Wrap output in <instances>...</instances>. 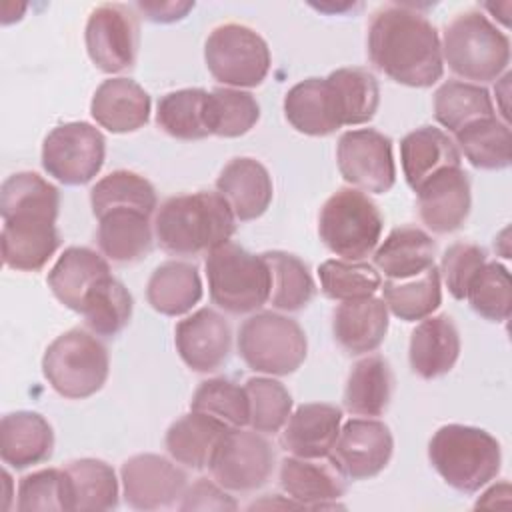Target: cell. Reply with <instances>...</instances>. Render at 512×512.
Returning a JSON list of instances; mask_svg holds the SVG:
<instances>
[{
  "label": "cell",
  "mask_w": 512,
  "mask_h": 512,
  "mask_svg": "<svg viewBox=\"0 0 512 512\" xmlns=\"http://www.w3.org/2000/svg\"><path fill=\"white\" fill-rule=\"evenodd\" d=\"M370 62L398 84L428 88L442 78L444 60L432 22L404 4H386L368 26Z\"/></svg>",
  "instance_id": "1"
},
{
  "label": "cell",
  "mask_w": 512,
  "mask_h": 512,
  "mask_svg": "<svg viewBox=\"0 0 512 512\" xmlns=\"http://www.w3.org/2000/svg\"><path fill=\"white\" fill-rule=\"evenodd\" d=\"M218 192H194L168 198L156 212L154 234L162 250L174 256H198L230 242L236 224Z\"/></svg>",
  "instance_id": "2"
},
{
  "label": "cell",
  "mask_w": 512,
  "mask_h": 512,
  "mask_svg": "<svg viewBox=\"0 0 512 512\" xmlns=\"http://www.w3.org/2000/svg\"><path fill=\"white\" fill-rule=\"evenodd\" d=\"M428 458L440 478L462 494H474L496 478L502 464L498 440L476 426H440L428 444Z\"/></svg>",
  "instance_id": "3"
},
{
  "label": "cell",
  "mask_w": 512,
  "mask_h": 512,
  "mask_svg": "<svg viewBox=\"0 0 512 512\" xmlns=\"http://www.w3.org/2000/svg\"><path fill=\"white\" fill-rule=\"evenodd\" d=\"M440 48L448 68L472 82H492L510 64L508 36L478 10L460 12L448 22Z\"/></svg>",
  "instance_id": "4"
},
{
  "label": "cell",
  "mask_w": 512,
  "mask_h": 512,
  "mask_svg": "<svg viewBox=\"0 0 512 512\" xmlns=\"http://www.w3.org/2000/svg\"><path fill=\"white\" fill-rule=\"evenodd\" d=\"M206 278L212 302L230 314H248L270 300V268L264 256L226 242L206 254Z\"/></svg>",
  "instance_id": "5"
},
{
  "label": "cell",
  "mask_w": 512,
  "mask_h": 512,
  "mask_svg": "<svg viewBox=\"0 0 512 512\" xmlns=\"http://www.w3.org/2000/svg\"><path fill=\"white\" fill-rule=\"evenodd\" d=\"M108 350L80 328H72L50 342L42 358V374L64 398L82 400L96 394L108 378Z\"/></svg>",
  "instance_id": "6"
},
{
  "label": "cell",
  "mask_w": 512,
  "mask_h": 512,
  "mask_svg": "<svg viewBox=\"0 0 512 512\" xmlns=\"http://www.w3.org/2000/svg\"><path fill=\"white\" fill-rule=\"evenodd\" d=\"M384 218L378 206L356 188L336 190L318 218L320 240L342 260L358 262L370 256L380 240Z\"/></svg>",
  "instance_id": "7"
},
{
  "label": "cell",
  "mask_w": 512,
  "mask_h": 512,
  "mask_svg": "<svg viewBox=\"0 0 512 512\" xmlns=\"http://www.w3.org/2000/svg\"><path fill=\"white\" fill-rule=\"evenodd\" d=\"M306 334L300 324L276 312H258L238 330V352L254 372L286 376L306 360Z\"/></svg>",
  "instance_id": "8"
},
{
  "label": "cell",
  "mask_w": 512,
  "mask_h": 512,
  "mask_svg": "<svg viewBox=\"0 0 512 512\" xmlns=\"http://www.w3.org/2000/svg\"><path fill=\"white\" fill-rule=\"evenodd\" d=\"M204 60L218 82L240 90L254 88L268 76L270 48L256 30L230 22L210 32Z\"/></svg>",
  "instance_id": "9"
},
{
  "label": "cell",
  "mask_w": 512,
  "mask_h": 512,
  "mask_svg": "<svg viewBox=\"0 0 512 512\" xmlns=\"http://www.w3.org/2000/svg\"><path fill=\"white\" fill-rule=\"evenodd\" d=\"M106 140L88 122H68L52 128L42 144V168L66 186L90 182L102 168Z\"/></svg>",
  "instance_id": "10"
},
{
  "label": "cell",
  "mask_w": 512,
  "mask_h": 512,
  "mask_svg": "<svg viewBox=\"0 0 512 512\" xmlns=\"http://www.w3.org/2000/svg\"><path fill=\"white\" fill-rule=\"evenodd\" d=\"M208 468L224 490L254 492L274 472V450L260 432L230 428L216 446Z\"/></svg>",
  "instance_id": "11"
},
{
  "label": "cell",
  "mask_w": 512,
  "mask_h": 512,
  "mask_svg": "<svg viewBox=\"0 0 512 512\" xmlns=\"http://www.w3.org/2000/svg\"><path fill=\"white\" fill-rule=\"evenodd\" d=\"M336 160L342 178L356 190L384 194L394 186L392 140L378 130L360 128L344 132L338 140Z\"/></svg>",
  "instance_id": "12"
},
{
  "label": "cell",
  "mask_w": 512,
  "mask_h": 512,
  "mask_svg": "<svg viewBox=\"0 0 512 512\" xmlns=\"http://www.w3.org/2000/svg\"><path fill=\"white\" fill-rule=\"evenodd\" d=\"M84 40L96 68L106 74L122 72L136 60L140 40L138 18L126 4H102L90 12Z\"/></svg>",
  "instance_id": "13"
},
{
  "label": "cell",
  "mask_w": 512,
  "mask_h": 512,
  "mask_svg": "<svg viewBox=\"0 0 512 512\" xmlns=\"http://www.w3.org/2000/svg\"><path fill=\"white\" fill-rule=\"evenodd\" d=\"M392 450V432L384 422L352 418L340 428L328 460L346 476V480H366L388 466Z\"/></svg>",
  "instance_id": "14"
},
{
  "label": "cell",
  "mask_w": 512,
  "mask_h": 512,
  "mask_svg": "<svg viewBox=\"0 0 512 512\" xmlns=\"http://www.w3.org/2000/svg\"><path fill=\"white\" fill-rule=\"evenodd\" d=\"M124 502L134 510L170 508L182 498L188 478L172 460L158 454H136L120 468Z\"/></svg>",
  "instance_id": "15"
},
{
  "label": "cell",
  "mask_w": 512,
  "mask_h": 512,
  "mask_svg": "<svg viewBox=\"0 0 512 512\" xmlns=\"http://www.w3.org/2000/svg\"><path fill=\"white\" fill-rule=\"evenodd\" d=\"M176 350L194 372H214L230 356L232 330L222 314L200 308L176 324Z\"/></svg>",
  "instance_id": "16"
},
{
  "label": "cell",
  "mask_w": 512,
  "mask_h": 512,
  "mask_svg": "<svg viewBox=\"0 0 512 512\" xmlns=\"http://www.w3.org/2000/svg\"><path fill=\"white\" fill-rule=\"evenodd\" d=\"M416 196L422 222L436 234L458 230L470 214V180L460 166L436 172L416 190Z\"/></svg>",
  "instance_id": "17"
},
{
  "label": "cell",
  "mask_w": 512,
  "mask_h": 512,
  "mask_svg": "<svg viewBox=\"0 0 512 512\" xmlns=\"http://www.w3.org/2000/svg\"><path fill=\"white\" fill-rule=\"evenodd\" d=\"M288 456L280 464V486L302 508H334L346 494V476L328 460Z\"/></svg>",
  "instance_id": "18"
},
{
  "label": "cell",
  "mask_w": 512,
  "mask_h": 512,
  "mask_svg": "<svg viewBox=\"0 0 512 512\" xmlns=\"http://www.w3.org/2000/svg\"><path fill=\"white\" fill-rule=\"evenodd\" d=\"M2 260L8 268L20 272L40 270L60 246L56 220L38 216H18L4 220Z\"/></svg>",
  "instance_id": "19"
},
{
  "label": "cell",
  "mask_w": 512,
  "mask_h": 512,
  "mask_svg": "<svg viewBox=\"0 0 512 512\" xmlns=\"http://www.w3.org/2000/svg\"><path fill=\"white\" fill-rule=\"evenodd\" d=\"M342 424V410L332 404H302L284 424L280 444L298 458H328Z\"/></svg>",
  "instance_id": "20"
},
{
  "label": "cell",
  "mask_w": 512,
  "mask_h": 512,
  "mask_svg": "<svg viewBox=\"0 0 512 512\" xmlns=\"http://www.w3.org/2000/svg\"><path fill=\"white\" fill-rule=\"evenodd\" d=\"M216 188L218 194L228 202L234 218L240 222L262 216L268 210L274 194L268 170L254 158L230 160L222 168Z\"/></svg>",
  "instance_id": "21"
},
{
  "label": "cell",
  "mask_w": 512,
  "mask_h": 512,
  "mask_svg": "<svg viewBox=\"0 0 512 512\" xmlns=\"http://www.w3.org/2000/svg\"><path fill=\"white\" fill-rule=\"evenodd\" d=\"M460 356V334L448 314L428 316L410 334L408 360L414 374L432 380L450 372Z\"/></svg>",
  "instance_id": "22"
},
{
  "label": "cell",
  "mask_w": 512,
  "mask_h": 512,
  "mask_svg": "<svg viewBox=\"0 0 512 512\" xmlns=\"http://www.w3.org/2000/svg\"><path fill=\"white\" fill-rule=\"evenodd\" d=\"M90 114L108 132H134L148 122L150 96L130 78H108L96 88Z\"/></svg>",
  "instance_id": "23"
},
{
  "label": "cell",
  "mask_w": 512,
  "mask_h": 512,
  "mask_svg": "<svg viewBox=\"0 0 512 512\" xmlns=\"http://www.w3.org/2000/svg\"><path fill=\"white\" fill-rule=\"evenodd\" d=\"M54 432L48 420L30 410H18L0 420V458L4 464L24 470L52 456Z\"/></svg>",
  "instance_id": "24"
},
{
  "label": "cell",
  "mask_w": 512,
  "mask_h": 512,
  "mask_svg": "<svg viewBox=\"0 0 512 512\" xmlns=\"http://www.w3.org/2000/svg\"><path fill=\"white\" fill-rule=\"evenodd\" d=\"M388 332V308L382 298L368 296L342 302L332 314V334L348 354L376 350Z\"/></svg>",
  "instance_id": "25"
},
{
  "label": "cell",
  "mask_w": 512,
  "mask_h": 512,
  "mask_svg": "<svg viewBox=\"0 0 512 512\" xmlns=\"http://www.w3.org/2000/svg\"><path fill=\"white\" fill-rule=\"evenodd\" d=\"M400 162L408 186L416 192L436 172L460 166V152L440 128L420 126L402 138Z\"/></svg>",
  "instance_id": "26"
},
{
  "label": "cell",
  "mask_w": 512,
  "mask_h": 512,
  "mask_svg": "<svg viewBox=\"0 0 512 512\" xmlns=\"http://www.w3.org/2000/svg\"><path fill=\"white\" fill-rule=\"evenodd\" d=\"M230 428L210 414L192 410L170 424L164 444L174 462L202 470L208 468L216 446Z\"/></svg>",
  "instance_id": "27"
},
{
  "label": "cell",
  "mask_w": 512,
  "mask_h": 512,
  "mask_svg": "<svg viewBox=\"0 0 512 512\" xmlns=\"http://www.w3.org/2000/svg\"><path fill=\"white\" fill-rule=\"evenodd\" d=\"M110 274L108 262L86 246H70L48 272L52 294L70 310L80 312L92 286Z\"/></svg>",
  "instance_id": "28"
},
{
  "label": "cell",
  "mask_w": 512,
  "mask_h": 512,
  "mask_svg": "<svg viewBox=\"0 0 512 512\" xmlns=\"http://www.w3.org/2000/svg\"><path fill=\"white\" fill-rule=\"evenodd\" d=\"M96 240L108 260L118 264L136 262L152 248L150 216L132 208L110 210L98 218Z\"/></svg>",
  "instance_id": "29"
},
{
  "label": "cell",
  "mask_w": 512,
  "mask_h": 512,
  "mask_svg": "<svg viewBox=\"0 0 512 512\" xmlns=\"http://www.w3.org/2000/svg\"><path fill=\"white\" fill-rule=\"evenodd\" d=\"M338 126H358L374 118L380 102L378 80L364 68H338L326 78Z\"/></svg>",
  "instance_id": "30"
},
{
  "label": "cell",
  "mask_w": 512,
  "mask_h": 512,
  "mask_svg": "<svg viewBox=\"0 0 512 512\" xmlns=\"http://www.w3.org/2000/svg\"><path fill=\"white\" fill-rule=\"evenodd\" d=\"M434 240L416 226L394 228L374 252V266L388 280L416 276L434 266Z\"/></svg>",
  "instance_id": "31"
},
{
  "label": "cell",
  "mask_w": 512,
  "mask_h": 512,
  "mask_svg": "<svg viewBox=\"0 0 512 512\" xmlns=\"http://www.w3.org/2000/svg\"><path fill=\"white\" fill-rule=\"evenodd\" d=\"M394 376L390 364L374 354L358 360L346 380L344 408L354 416H382L390 404Z\"/></svg>",
  "instance_id": "32"
},
{
  "label": "cell",
  "mask_w": 512,
  "mask_h": 512,
  "mask_svg": "<svg viewBox=\"0 0 512 512\" xmlns=\"http://www.w3.org/2000/svg\"><path fill=\"white\" fill-rule=\"evenodd\" d=\"M148 304L164 316H180L202 298L198 268L190 262L168 260L160 264L146 284Z\"/></svg>",
  "instance_id": "33"
},
{
  "label": "cell",
  "mask_w": 512,
  "mask_h": 512,
  "mask_svg": "<svg viewBox=\"0 0 512 512\" xmlns=\"http://www.w3.org/2000/svg\"><path fill=\"white\" fill-rule=\"evenodd\" d=\"M284 114L294 130L308 136H328L340 128L324 78L294 84L284 98Z\"/></svg>",
  "instance_id": "34"
},
{
  "label": "cell",
  "mask_w": 512,
  "mask_h": 512,
  "mask_svg": "<svg viewBox=\"0 0 512 512\" xmlns=\"http://www.w3.org/2000/svg\"><path fill=\"white\" fill-rule=\"evenodd\" d=\"M60 194L36 172H16L8 176L0 188V214L2 220L18 216L58 218Z\"/></svg>",
  "instance_id": "35"
},
{
  "label": "cell",
  "mask_w": 512,
  "mask_h": 512,
  "mask_svg": "<svg viewBox=\"0 0 512 512\" xmlns=\"http://www.w3.org/2000/svg\"><path fill=\"white\" fill-rule=\"evenodd\" d=\"M384 302L386 308L404 322H416L432 316L442 302L440 290V272L436 266L428 270L402 278V280H386L384 282Z\"/></svg>",
  "instance_id": "36"
},
{
  "label": "cell",
  "mask_w": 512,
  "mask_h": 512,
  "mask_svg": "<svg viewBox=\"0 0 512 512\" xmlns=\"http://www.w3.org/2000/svg\"><path fill=\"white\" fill-rule=\"evenodd\" d=\"M492 116H496L492 98L478 84L448 80L434 94V118L452 134L476 120Z\"/></svg>",
  "instance_id": "37"
},
{
  "label": "cell",
  "mask_w": 512,
  "mask_h": 512,
  "mask_svg": "<svg viewBox=\"0 0 512 512\" xmlns=\"http://www.w3.org/2000/svg\"><path fill=\"white\" fill-rule=\"evenodd\" d=\"M72 490V510H112L118 506V480L110 464L96 458H80L66 464Z\"/></svg>",
  "instance_id": "38"
},
{
  "label": "cell",
  "mask_w": 512,
  "mask_h": 512,
  "mask_svg": "<svg viewBox=\"0 0 512 512\" xmlns=\"http://www.w3.org/2000/svg\"><path fill=\"white\" fill-rule=\"evenodd\" d=\"M80 314L92 334L112 338L132 318V296L114 276H104L86 294Z\"/></svg>",
  "instance_id": "39"
},
{
  "label": "cell",
  "mask_w": 512,
  "mask_h": 512,
  "mask_svg": "<svg viewBox=\"0 0 512 512\" xmlns=\"http://www.w3.org/2000/svg\"><path fill=\"white\" fill-rule=\"evenodd\" d=\"M90 204L96 218L116 208H132L152 216L158 200L154 186L144 176L130 170H116L92 186Z\"/></svg>",
  "instance_id": "40"
},
{
  "label": "cell",
  "mask_w": 512,
  "mask_h": 512,
  "mask_svg": "<svg viewBox=\"0 0 512 512\" xmlns=\"http://www.w3.org/2000/svg\"><path fill=\"white\" fill-rule=\"evenodd\" d=\"M260 118L256 98L240 88H214L206 96L204 120L214 136L238 138L254 128Z\"/></svg>",
  "instance_id": "41"
},
{
  "label": "cell",
  "mask_w": 512,
  "mask_h": 512,
  "mask_svg": "<svg viewBox=\"0 0 512 512\" xmlns=\"http://www.w3.org/2000/svg\"><path fill=\"white\" fill-rule=\"evenodd\" d=\"M466 160L480 170H502L510 164V128L496 116L476 120L456 134Z\"/></svg>",
  "instance_id": "42"
},
{
  "label": "cell",
  "mask_w": 512,
  "mask_h": 512,
  "mask_svg": "<svg viewBox=\"0 0 512 512\" xmlns=\"http://www.w3.org/2000/svg\"><path fill=\"white\" fill-rule=\"evenodd\" d=\"M270 268V302L284 312L302 310L314 296V282L306 264L288 252L272 250L262 254Z\"/></svg>",
  "instance_id": "43"
},
{
  "label": "cell",
  "mask_w": 512,
  "mask_h": 512,
  "mask_svg": "<svg viewBox=\"0 0 512 512\" xmlns=\"http://www.w3.org/2000/svg\"><path fill=\"white\" fill-rule=\"evenodd\" d=\"M208 92L202 88H182L158 100L156 124L172 138L200 140L210 136L204 120Z\"/></svg>",
  "instance_id": "44"
},
{
  "label": "cell",
  "mask_w": 512,
  "mask_h": 512,
  "mask_svg": "<svg viewBox=\"0 0 512 512\" xmlns=\"http://www.w3.org/2000/svg\"><path fill=\"white\" fill-rule=\"evenodd\" d=\"M318 278L322 292L338 302L374 296L382 286L380 272L362 260H326L318 266Z\"/></svg>",
  "instance_id": "45"
},
{
  "label": "cell",
  "mask_w": 512,
  "mask_h": 512,
  "mask_svg": "<svg viewBox=\"0 0 512 512\" xmlns=\"http://www.w3.org/2000/svg\"><path fill=\"white\" fill-rule=\"evenodd\" d=\"M246 396L250 404V426L260 434H274L284 428L292 414V396L282 382L266 376L246 380Z\"/></svg>",
  "instance_id": "46"
},
{
  "label": "cell",
  "mask_w": 512,
  "mask_h": 512,
  "mask_svg": "<svg viewBox=\"0 0 512 512\" xmlns=\"http://www.w3.org/2000/svg\"><path fill=\"white\" fill-rule=\"evenodd\" d=\"M466 300L472 310L490 322H504L512 310L510 272L498 262H486L472 278Z\"/></svg>",
  "instance_id": "47"
},
{
  "label": "cell",
  "mask_w": 512,
  "mask_h": 512,
  "mask_svg": "<svg viewBox=\"0 0 512 512\" xmlns=\"http://www.w3.org/2000/svg\"><path fill=\"white\" fill-rule=\"evenodd\" d=\"M190 410L210 414L232 428H244L250 422L246 390L228 378L204 380L192 396Z\"/></svg>",
  "instance_id": "48"
},
{
  "label": "cell",
  "mask_w": 512,
  "mask_h": 512,
  "mask_svg": "<svg viewBox=\"0 0 512 512\" xmlns=\"http://www.w3.org/2000/svg\"><path fill=\"white\" fill-rule=\"evenodd\" d=\"M20 512L72 510V490L64 468H46L24 476L18 484Z\"/></svg>",
  "instance_id": "49"
},
{
  "label": "cell",
  "mask_w": 512,
  "mask_h": 512,
  "mask_svg": "<svg viewBox=\"0 0 512 512\" xmlns=\"http://www.w3.org/2000/svg\"><path fill=\"white\" fill-rule=\"evenodd\" d=\"M486 262H488L486 252L476 244L456 242L450 248H446V252L442 256L440 272H442L448 292L456 300H464L472 278Z\"/></svg>",
  "instance_id": "50"
},
{
  "label": "cell",
  "mask_w": 512,
  "mask_h": 512,
  "mask_svg": "<svg viewBox=\"0 0 512 512\" xmlns=\"http://www.w3.org/2000/svg\"><path fill=\"white\" fill-rule=\"evenodd\" d=\"M180 510H236L238 504L232 496L224 492V488L206 478H198L192 486H186L182 494Z\"/></svg>",
  "instance_id": "51"
},
{
  "label": "cell",
  "mask_w": 512,
  "mask_h": 512,
  "mask_svg": "<svg viewBox=\"0 0 512 512\" xmlns=\"http://www.w3.org/2000/svg\"><path fill=\"white\" fill-rule=\"evenodd\" d=\"M136 8L146 20L168 24L184 18L194 8V2H138Z\"/></svg>",
  "instance_id": "52"
}]
</instances>
